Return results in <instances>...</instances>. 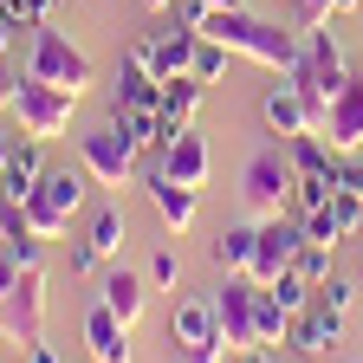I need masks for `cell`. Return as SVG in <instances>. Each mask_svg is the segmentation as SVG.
Instances as JSON below:
<instances>
[{
  "instance_id": "obj_1",
  "label": "cell",
  "mask_w": 363,
  "mask_h": 363,
  "mask_svg": "<svg viewBox=\"0 0 363 363\" xmlns=\"http://www.w3.org/2000/svg\"><path fill=\"white\" fill-rule=\"evenodd\" d=\"M208 39H220L227 52H240V59H253V65H266V72H279V78H292L298 72V33L292 26H279V20H259L253 7H227V13H208V26H201Z\"/></svg>"
},
{
  "instance_id": "obj_2",
  "label": "cell",
  "mask_w": 363,
  "mask_h": 363,
  "mask_svg": "<svg viewBox=\"0 0 363 363\" xmlns=\"http://www.w3.org/2000/svg\"><path fill=\"white\" fill-rule=\"evenodd\" d=\"M26 78L59 84V91H72V98H84L98 72H91V59L72 45V33H59L52 20H45V26H33V39H26Z\"/></svg>"
},
{
  "instance_id": "obj_3",
  "label": "cell",
  "mask_w": 363,
  "mask_h": 363,
  "mask_svg": "<svg viewBox=\"0 0 363 363\" xmlns=\"http://www.w3.org/2000/svg\"><path fill=\"white\" fill-rule=\"evenodd\" d=\"M292 189H298V169H292L286 143H266V150L247 156V169H240V201H247L253 220L286 214V208H292Z\"/></svg>"
},
{
  "instance_id": "obj_4",
  "label": "cell",
  "mask_w": 363,
  "mask_h": 363,
  "mask_svg": "<svg viewBox=\"0 0 363 363\" xmlns=\"http://www.w3.org/2000/svg\"><path fill=\"white\" fill-rule=\"evenodd\" d=\"M84 189H91L84 169H45V182L20 201L26 208V227H33L39 240H59L65 227H72V214L84 208Z\"/></svg>"
},
{
  "instance_id": "obj_5",
  "label": "cell",
  "mask_w": 363,
  "mask_h": 363,
  "mask_svg": "<svg viewBox=\"0 0 363 363\" xmlns=\"http://www.w3.org/2000/svg\"><path fill=\"white\" fill-rule=\"evenodd\" d=\"M136 156L143 150H130V136L117 123H98L91 136H78V169L98 182V189H111V195H123V182L136 175Z\"/></svg>"
},
{
  "instance_id": "obj_6",
  "label": "cell",
  "mask_w": 363,
  "mask_h": 363,
  "mask_svg": "<svg viewBox=\"0 0 363 363\" xmlns=\"http://www.w3.org/2000/svg\"><path fill=\"white\" fill-rule=\"evenodd\" d=\"M72 104H78L72 91L26 78V84H20V98H13V123H20V136H33V143H52V136L72 130Z\"/></svg>"
},
{
  "instance_id": "obj_7",
  "label": "cell",
  "mask_w": 363,
  "mask_h": 363,
  "mask_svg": "<svg viewBox=\"0 0 363 363\" xmlns=\"http://www.w3.org/2000/svg\"><path fill=\"white\" fill-rule=\"evenodd\" d=\"M214 318H220V337H227V357L240 350H259V286L247 272H234L220 292H214Z\"/></svg>"
},
{
  "instance_id": "obj_8",
  "label": "cell",
  "mask_w": 363,
  "mask_h": 363,
  "mask_svg": "<svg viewBox=\"0 0 363 363\" xmlns=\"http://www.w3.org/2000/svg\"><path fill=\"white\" fill-rule=\"evenodd\" d=\"M292 78H311V84H325V91H337V84L350 78V52H344L337 20L298 26V72H292Z\"/></svg>"
},
{
  "instance_id": "obj_9",
  "label": "cell",
  "mask_w": 363,
  "mask_h": 363,
  "mask_svg": "<svg viewBox=\"0 0 363 363\" xmlns=\"http://www.w3.org/2000/svg\"><path fill=\"white\" fill-rule=\"evenodd\" d=\"M0 337L20 344V350L45 337V266H26L20 286L0 298Z\"/></svg>"
},
{
  "instance_id": "obj_10",
  "label": "cell",
  "mask_w": 363,
  "mask_h": 363,
  "mask_svg": "<svg viewBox=\"0 0 363 363\" xmlns=\"http://www.w3.org/2000/svg\"><path fill=\"white\" fill-rule=\"evenodd\" d=\"M298 247H305V220L298 214H272V220H259V247H253V266H247V279L266 292L279 272L298 259Z\"/></svg>"
},
{
  "instance_id": "obj_11",
  "label": "cell",
  "mask_w": 363,
  "mask_h": 363,
  "mask_svg": "<svg viewBox=\"0 0 363 363\" xmlns=\"http://www.w3.org/2000/svg\"><path fill=\"white\" fill-rule=\"evenodd\" d=\"M286 344H292L298 357H311V363L331 357V350L344 344V311L325 305V298H311L305 311H292V337H286Z\"/></svg>"
},
{
  "instance_id": "obj_12",
  "label": "cell",
  "mask_w": 363,
  "mask_h": 363,
  "mask_svg": "<svg viewBox=\"0 0 363 363\" xmlns=\"http://www.w3.org/2000/svg\"><path fill=\"white\" fill-rule=\"evenodd\" d=\"M195 26H175V33H150V39H136L130 45V65H143V72H156V78H182L189 72V59H195Z\"/></svg>"
},
{
  "instance_id": "obj_13",
  "label": "cell",
  "mask_w": 363,
  "mask_h": 363,
  "mask_svg": "<svg viewBox=\"0 0 363 363\" xmlns=\"http://www.w3.org/2000/svg\"><path fill=\"white\" fill-rule=\"evenodd\" d=\"M156 169H162V175H175L182 189H201V182L214 175V156H208V143L195 136V123H182L169 143L156 150Z\"/></svg>"
},
{
  "instance_id": "obj_14",
  "label": "cell",
  "mask_w": 363,
  "mask_h": 363,
  "mask_svg": "<svg viewBox=\"0 0 363 363\" xmlns=\"http://www.w3.org/2000/svg\"><path fill=\"white\" fill-rule=\"evenodd\" d=\"M325 143L337 156H357L363 150V72H350L331 98V123H325Z\"/></svg>"
},
{
  "instance_id": "obj_15",
  "label": "cell",
  "mask_w": 363,
  "mask_h": 363,
  "mask_svg": "<svg viewBox=\"0 0 363 363\" xmlns=\"http://www.w3.org/2000/svg\"><path fill=\"white\" fill-rule=\"evenodd\" d=\"M363 234V195H331L325 208L305 214V240H325V247H344Z\"/></svg>"
},
{
  "instance_id": "obj_16",
  "label": "cell",
  "mask_w": 363,
  "mask_h": 363,
  "mask_svg": "<svg viewBox=\"0 0 363 363\" xmlns=\"http://www.w3.org/2000/svg\"><path fill=\"white\" fill-rule=\"evenodd\" d=\"M150 201H156V214H162L169 234H189L195 214H201V189H182V182L162 175V169H150Z\"/></svg>"
},
{
  "instance_id": "obj_17",
  "label": "cell",
  "mask_w": 363,
  "mask_h": 363,
  "mask_svg": "<svg viewBox=\"0 0 363 363\" xmlns=\"http://www.w3.org/2000/svg\"><path fill=\"white\" fill-rule=\"evenodd\" d=\"M84 350H91V363H130V325L111 305L84 311Z\"/></svg>"
},
{
  "instance_id": "obj_18",
  "label": "cell",
  "mask_w": 363,
  "mask_h": 363,
  "mask_svg": "<svg viewBox=\"0 0 363 363\" xmlns=\"http://www.w3.org/2000/svg\"><path fill=\"white\" fill-rule=\"evenodd\" d=\"M39 182H45V143H33V136L13 130V162L0 175V201H26Z\"/></svg>"
},
{
  "instance_id": "obj_19",
  "label": "cell",
  "mask_w": 363,
  "mask_h": 363,
  "mask_svg": "<svg viewBox=\"0 0 363 363\" xmlns=\"http://www.w3.org/2000/svg\"><path fill=\"white\" fill-rule=\"evenodd\" d=\"M98 305H111L123 325H136V318H143V305H150V279L117 266V272H104V279H98Z\"/></svg>"
},
{
  "instance_id": "obj_20",
  "label": "cell",
  "mask_w": 363,
  "mask_h": 363,
  "mask_svg": "<svg viewBox=\"0 0 363 363\" xmlns=\"http://www.w3.org/2000/svg\"><path fill=\"white\" fill-rule=\"evenodd\" d=\"M259 111H266V130L279 136V143H286V136H305V130H311V117H305V98H298V84H292V78H286V84H272ZM311 136H318V130H311Z\"/></svg>"
},
{
  "instance_id": "obj_21",
  "label": "cell",
  "mask_w": 363,
  "mask_h": 363,
  "mask_svg": "<svg viewBox=\"0 0 363 363\" xmlns=\"http://www.w3.org/2000/svg\"><path fill=\"white\" fill-rule=\"evenodd\" d=\"M208 337H220L214 298H175V311H169V344H208Z\"/></svg>"
},
{
  "instance_id": "obj_22",
  "label": "cell",
  "mask_w": 363,
  "mask_h": 363,
  "mask_svg": "<svg viewBox=\"0 0 363 363\" xmlns=\"http://www.w3.org/2000/svg\"><path fill=\"white\" fill-rule=\"evenodd\" d=\"M156 104H162V78L123 59V72L111 84V111H156Z\"/></svg>"
},
{
  "instance_id": "obj_23",
  "label": "cell",
  "mask_w": 363,
  "mask_h": 363,
  "mask_svg": "<svg viewBox=\"0 0 363 363\" xmlns=\"http://www.w3.org/2000/svg\"><path fill=\"white\" fill-rule=\"evenodd\" d=\"M286 156H292V169H298V182H331V162H337V150L325 143V136H286Z\"/></svg>"
},
{
  "instance_id": "obj_24",
  "label": "cell",
  "mask_w": 363,
  "mask_h": 363,
  "mask_svg": "<svg viewBox=\"0 0 363 363\" xmlns=\"http://www.w3.org/2000/svg\"><path fill=\"white\" fill-rule=\"evenodd\" d=\"M201 98H208V84L201 78H189V72H182V78H162V117L169 123H195V111H201Z\"/></svg>"
},
{
  "instance_id": "obj_25",
  "label": "cell",
  "mask_w": 363,
  "mask_h": 363,
  "mask_svg": "<svg viewBox=\"0 0 363 363\" xmlns=\"http://www.w3.org/2000/svg\"><path fill=\"white\" fill-rule=\"evenodd\" d=\"M253 247H259V220H234V227L214 240V259H220L227 272H247V266H253Z\"/></svg>"
},
{
  "instance_id": "obj_26",
  "label": "cell",
  "mask_w": 363,
  "mask_h": 363,
  "mask_svg": "<svg viewBox=\"0 0 363 363\" xmlns=\"http://www.w3.org/2000/svg\"><path fill=\"white\" fill-rule=\"evenodd\" d=\"M84 247L98 253V266H111V259L123 253V208H98V214H91V234H84Z\"/></svg>"
},
{
  "instance_id": "obj_27",
  "label": "cell",
  "mask_w": 363,
  "mask_h": 363,
  "mask_svg": "<svg viewBox=\"0 0 363 363\" xmlns=\"http://www.w3.org/2000/svg\"><path fill=\"white\" fill-rule=\"evenodd\" d=\"M286 337H292V311L272 292H259V350H279Z\"/></svg>"
},
{
  "instance_id": "obj_28",
  "label": "cell",
  "mask_w": 363,
  "mask_h": 363,
  "mask_svg": "<svg viewBox=\"0 0 363 363\" xmlns=\"http://www.w3.org/2000/svg\"><path fill=\"white\" fill-rule=\"evenodd\" d=\"M227 59H234V52H227V45H220V39H208V33H201V39H195V59H189V78H201V84H214V78L227 72Z\"/></svg>"
},
{
  "instance_id": "obj_29",
  "label": "cell",
  "mask_w": 363,
  "mask_h": 363,
  "mask_svg": "<svg viewBox=\"0 0 363 363\" xmlns=\"http://www.w3.org/2000/svg\"><path fill=\"white\" fill-rule=\"evenodd\" d=\"M143 279H150V292H175L182 286V253L175 247H156L150 266H143Z\"/></svg>"
},
{
  "instance_id": "obj_30",
  "label": "cell",
  "mask_w": 363,
  "mask_h": 363,
  "mask_svg": "<svg viewBox=\"0 0 363 363\" xmlns=\"http://www.w3.org/2000/svg\"><path fill=\"white\" fill-rule=\"evenodd\" d=\"M331 253H337V247L305 240V247H298V259H292V272H298V279H311V286H325V279H331Z\"/></svg>"
},
{
  "instance_id": "obj_31",
  "label": "cell",
  "mask_w": 363,
  "mask_h": 363,
  "mask_svg": "<svg viewBox=\"0 0 363 363\" xmlns=\"http://www.w3.org/2000/svg\"><path fill=\"white\" fill-rule=\"evenodd\" d=\"M363 0H298V26H318V20H350Z\"/></svg>"
},
{
  "instance_id": "obj_32",
  "label": "cell",
  "mask_w": 363,
  "mask_h": 363,
  "mask_svg": "<svg viewBox=\"0 0 363 363\" xmlns=\"http://www.w3.org/2000/svg\"><path fill=\"white\" fill-rule=\"evenodd\" d=\"M20 84H26V59L20 52H0V111H13Z\"/></svg>"
},
{
  "instance_id": "obj_33",
  "label": "cell",
  "mask_w": 363,
  "mask_h": 363,
  "mask_svg": "<svg viewBox=\"0 0 363 363\" xmlns=\"http://www.w3.org/2000/svg\"><path fill=\"white\" fill-rule=\"evenodd\" d=\"M182 363H220L227 357V337H208V344H169Z\"/></svg>"
},
{
  "instance_id": "obj_34",
  "label": "cell",
  "mask_w": 363,
  "mask_h": 363,
  "mask_svg": "<svg viewBox=\"0 0 363 363\" xmlns=\"http://www.w3.org/2000/svg\"><path fill=\"white\" fill-rule=\"evenodd\" d=\"M7 13L33 33V26H45V20H52V0H7Z\"/></svg>"
},
{
  "instance_id": "obj_35",
  "label": "cell",
  "mask_w": 363,
  "mask_h": 363,
  "mask_svg": "<svg viewBox=\"0 0 363 363\" xmlns=\"http://www.w3.org/2000/svg\"><path fill=\"white\" fill-rule=\"evenodd\" d=\"M318 298L337 305V311H350V305H357V286H350V279H325V286H318Z\"/></svg>"
},
{
  "instance_id": "obj_36",
  "label": "cell",
  "mask_w": 363,
  "mask_h": 363,
  "mask_svg": "<svg viewBox=\"0 0 363 363\" xmlns=\"http://www.w3.org/2000/svg\"><path fill=\"white\" fill-rule=\"evenodd\" d=\"M20 272H26V266H20V259H13L7 247H0V298H7V292L20 286Z\"/></svg>"
},
{
  "instance_id": "obj_37",
  "label": "cell",
  "mask_w": 363,
  "mask_h": 363,
  "mask_svg": "<svg viewBox=\"0 0 363 363\" xmlns=\"http://www.w3.org/2000/svg\"><path fill=\"white\" fill-rule=\"evenodd\" d=\"M20 33H26V26H20L13 13H0V52H13V45H20Z\"/></svg>"
},
{
  "instance_id": "obj_38",
  "label": "cell",
  "mask_w": 363,
  "mask_h": 363,
  "mask_svg": "<svg viewBox=\"0 0 363 363\" xmlns=\"http://www.w3.org/2000/svg\"><path fill=\"white\" fill-rule=\"evenodd\" d=\"M72 272H98V253H91V247H84V240H78V247H72Z\"/></svg>"
},
{
  "instance_id": "obj_39",
  "label": "cell",
  "mask_w": 363,
  "mask_h": 363,
  "mask_svg": "<svg viewBox=\"0 0 363 363\" xmlns=\"http://www.w3.org/2000/svg\"><path fill=\"white\" fill-rule=\"evenodd\" d=\"M26 363H65V357H59L52 344H45V337H39V344H26Z\"/></svg>"
},
{
  "instance_id": "obj_40",
  "label": "cell",
  "mask_w": 363,
  "mask_h": 363,
  "mask_svg": "<svg viewBox=\"0 0 363 363\" xmlns=\"http://www.w3.org/2000/svg\"><path fill=\"white\" fill-rule=\"evenodd\" d=\"M240 363H279V350H240Z\"/></svg>"
},
{
  "instance_id": "obj_41",
  "label": "cell",
  "mask_w": 363,
  "mask_h": 363,
  "mask_svg": "<svg viewBox=\"0 0 363 363\" xmlns=\"http://www.w3.org/2000/svg\"><path fill=\"white\" fill-rule=\"evenodd\" d=\"M7 162H13V136L0 130V175H7Z\"/></svg>"
},
{
  "instance_id": "obj_42",
  "label": "cell",
  "mask_w": 363,
  "mask_h": 363,
  "mask_svg": "<svg viewBox=\"0 0 363 363\" xmlns=\"http://www.w3.org/2000/svg\"><path fill=\"white\" fill-rule=\"evenodd\" d=\"M208 13H227V7H247V0H201Z\"/></svg>"
},
{
  "instance_id": "obj_43",
  "label": "cell",
  "mask_w": 363,
  "mask_h": 363,
  "mask_svg": "<svg viewBox=\"0 0 363 363\" xmlns=\"http://www.w3.org/2000/svg\"><path fill=\"white\" fill-rule=\"evenodd\" d=\"M143 7H150V13H169V7H175V0H143Z\"/></svg>"
},
{
  "instance_id": "obj_44",
  "label": "cell",
  "mask_w": 363,
  "mask_h": 363,
  "mask_svg": "<svg viewBox=\"0 0 363 363\" xmlns=\"http://www.w3.org/2000/svg\"><path fill=\"white\" fill-rule=\"evenodd\" d=\"M0 13H7V0H0Z\"/></svg>"
},
{
  "instance_id": "obj_45",
  "label": "cell",
  "mask_w": 363,
  "mask_h": 363,
  "mask_svg": "<svg viewBox=\"0 0 363 363\" xmlns=\"http://www.w3.org/2000/svg\"><path fill=\"white\" fill-rule=\"evenodd\" d=\"M357 240H363V234H357Z\"/></svg>"
}]
</instances>
